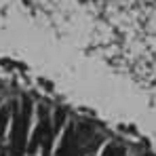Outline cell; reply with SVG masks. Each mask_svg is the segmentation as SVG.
I'll use <instances>...</instances> for the list:
<instances>
[{
  "mask_svg": "<svg viewBox=\"0 0 156 156\" xmlns=\"http://www.w3.org/2000/svg\"><path fill=\"white\" fill-rule=\"evenodd\" d=\"M144 156H152V154H144Z\"/></svg>",
  "mask_w": 156,
  "mask_h": 156,
  "instance_id": "obj_7",
  "label": "cell"
},
{
  "mask_svg": "<svg viewBox=\"0 0 156 156\" xmlns=\"http://www.w3.org/2000/svg\"><path fill=\"white\" fill-rule=\"evenodd\" d=\"M57 156H82V148H80V139H78V131L74 127H68L61 146L57 150Z\"/></svg>",
  "mask_w": 156,
  "mask_h": 156,
  "instance_id": "obj_2",
  "label": "cell"
},
{
  "mask_svg": "<svg viewBox=\"0 0 156 156\" xmlns=\"http://www.w3.org/2000/svg\"><path fill=\"white\" fill-rule=\"evenodd\" d=\"M26 133H23V122H21V110L13 104V137H11V152L13 156H19L26 150Z\"/></svg>",
  "mask_w": 156,
  "mask_h": 156,
  "instance_id": "obj_1",
  "label": "cell"
},
{
  "mask_svg": "<svg viewBox=\"0 0 156 156\" xmlns=\"http://www.w3.org/2000/svg\"><path fill=\"white\" fill-rule=\"evenodd\" d=\"M9 108L4 105V108H0V137L4 135V129H6V122H9Z\"/></svg>",
  "mask_w": 156,
  "mask_h": 156,
  "instance_id": "obj_4",
  "label": "cell"
},
{
  "mask_svg": "<svg viewBox=\"0 0 156 156\" xmlns=\"http://www.w3.org/2000/svg\"><path fill=\"white\" fill-rule=\"evenodd\" d=\"M122 156H125V154H122Z\"/></svg>",
  "mask_w": 156,
  "mask_h": 156,
  "instance_id": "obj_8",
  "label": "cell"
},
{
  "mask_svg": "<svg viewBox=\"0 0 156 156\" xmlns=\"http://www.w3.org/2000/svg\"><path fill=\"white\" fill-rule=\"evenodd\" d=\"M63 120H66V110H63V108H59V110L55 112V120H53V133H57V131L61 129Z\"/></svg>",
  "mask_w": 156,
  "mask_h": 156,
  "instance_id": "obj_3",
  "label": "cell"
},
{
  "mask_svg": "<svg viewBox=\"0 0 156 156\" xmlns=\"http://www.w3.org/2000/svg\"><path fill=\"white\" fill-rule=\"evenodd\" d=\"M122 154H125V152H120L116 146H108V148L104 150V154H101V156H122Z\"/></svg>",
  "mask_w": 156,
  "mask_h": 156,
  "instance_id": "obj_5",
  "label": "cell"
},
{
  "mask_svg": "<svg viewBox=\"0 0 156 156\" xmlns=\"http://www.w3.org/2000/svg\"><path fill=\"white\" fill-rule=\"evenodd\" d=\"M0 156H4V152H2V150H0Z\"/></svg>",
  "mask_w": 156,
  "mask_h": 156,
  "instance_id": "obj_6",
  "label": "cell"
}]
</instances>
